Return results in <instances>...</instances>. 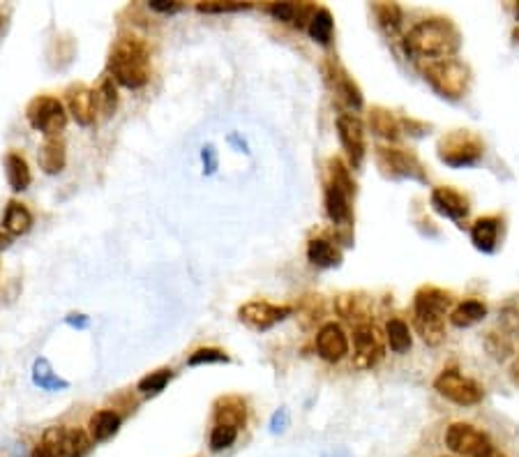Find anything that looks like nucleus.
Listing matches in <instances>:
<instances>
[{
  "label": "nucleus",
  "mask_w": 519,
  "mask_h": 457,
  "mask_svg": "<svg viewBox=\"0 0 519 457\" xmlns=\"http://www.w3.org/2000/svg\"><path fill=\"white\" fill-rule=\"evenodd\" d=\"M460 44V31L452 26V22L434 16V19H425V22L416 23L407 32L404 51H407L408 58L432 63V60L452 58Z\"/></svg>",
  "instance_id": "f257e3e1"
},
{
  "label": "nucleus",
  "mask_w": 519,
  "mask_h": 457,
  "mask_svg": "<svg viewBox=\"0 0 519 457\" xmlns=\"http://www.w3.org/2000/svg\"><path fill=\"white\" fill-rule=\"evenodd\" d=\"M109 76L125 88H141L150 79V51L137 38H121L109 54Z\"/></svg>",
  "instance_id": "f03ea898"
},
{
  "label": "nucleus",
  "mask_w": 519,
  "mask_h": 457,
  "mask_svg": "<svg viewBox=\"0 0 519 457\" xmlns=\"http://www.w3.org/2000/svg\"><path fill=\"white\" fill-rule=\"evenodd\" d=\"M451 293L441 291L436 287H423L416 293L414 300V321L416 330L420 333L429 346H439L445 340V317L451 312Z\"/></svg>",
  "instance_id": "7ed1b4c3"
},
{
  "label": "nucleus",
  "mask_w": 519,
  "mask_h": 457,
  "mask_svg": "<svg viewBox=\"0 0 519 457\" xmlns=\"http://www.w3.org/2000/svg\"><path fill=\"white\" fill-rule=\"evenodd\" d=\"M355 194V183L349 169L339 157L328 162V183H326V213L339 227H349L353 213H351V197Z\"/></svg>",
  "instance_id": "20e7f679"
},
{
  "label": "nucleus",
  "mask_w": 519,
  "mask_h": 457,
  "mask_svg": "<svg viewBox=\"0 0 519 457\" xmlns=\"http://www.w3.org/2000/svg\"><path fill=\"white\" fill-rule=\"evenodd\" d=\"M423 75L441 95L451 97V100H457V97L464 95L469 88V79H471V72H469L467 63H461L455 56H452V58L425 63Z\"/></svg>",
  "instance_id": "39448f33"
},
{
  "label": "nucleus",
  "mask_w": 519,
  "mask_h": 457,
  "mask_svg": "<svg viewBox=\"0 0 519 457\" xmlns=\"http://www.w3.org/2000/svg\"><path fill=\"white\" fill-rule=\"evenodd\" d=\"M439 160L443 165L452 166V169H461V166H473L480 162L485 146L480 139L469 130H455L451 134H443L439 139Z\"/></svg>",
  "instance_id": "423d86ee"
},
{
  "label": "nucleus",
  "mask_w": 519,
  "mask_h": 457,
  "mask_svg": "<svg viewBox=\"0 0 519 457\" xmlns=\"http://www.w3.org/2000/svg\"><path fill=\"white\" fill-rule=\"evenodd\" d=\"M445 446L460 457H506L485 432L469 423H452L445 430Z\"/></svg>",
  "instance_id": "0eeeda50"
},
{
  "label": "nucleus",
  "mask_w": 519,
  "mask_h": 457,
  "mask_svg": "<svg viewBox=\"0 0 519 457\" xmlns=\"http://www.w3.org/2000/svg\"><path fill=\"white\" fill-rule=\"evenodd\" d=\"M26 118L32 128L40 130L47 137H58L67 125V112H65L63 102L49 95L35 97L28 104Z\"/></svg>",
  "instance_id": "6e6552de"
},
{
  "label": "nucleus",
  "mask_w": 519,
  "mask_h": 457,
  "mask_svg": "<svg viewBox=\"0 0 519 457\" xmlns=\"http://www.w3.org/2000/svg\"><path fill=\"white\" fill-rule=\"evenodd\" d=\"M42 446L58 457H84L93 448V436L81 427H49Z\"/></svg>",
  "instance_id": "1a4fd4ad"
},
{
  "label": "nucleus",
  "mask_w": 519,
  "mask_h": 457,
  "mask_svg": "<svg viewBox=\"0 0 519 457\" xmlns=\"http://www.w3.org/2000/svg\"><path fill=\"white\" fill-rule=\"evenodd\" d=\"M434 389L439 390V395H443L445 399L461 404V407H471V404H478L482 399L480 383L464 377L455 367L443 370V372L434 379Z\"/></svg>",
  "instance_id": "9d476101"
},
{
  "label": "nucleus",
  "mask_w": 519,
  "mask_h": 457,
  "mask_svg": "<svg viewBox=\"0 0 519 457\" xmlns=\"http://www.w3.org/2000/svg\"><path fill=\"white\" fill-rule=\"evenodd\" d=\"M383 337L370 321L358 324L353 330V365L358 370H371L383 358Z\"/></svg>",
  "instance_id": "9b49d317"
},
{
  "label": "nucleus",
  "mask_w": 519,
  "mask_h": 457,
  "mask_svg": "<svg viewBox=\"0 0 519 457\" xmlns=\"http://www.w3.org/2000/svg\"><path fill=\"white\" fill-rule=\"evenodd\" d=\"M291 314L293 308H289V305H273L265 303V300H252V303H245L243 308L238 309L240 321L255 330L273 328V326L284 321L286 317H291Z\"/></svg>",
  "instance_id": "f8f14e48"
},
{
  "label": "nucleus",
  "mask_w": 519,
  "mask_h": 457,
  "mask_svg": "<svg viewBox=\"0 0 519 457\" xmlns=\"http://www.w3.org/2000/svg\"><path fill=\"white\" fill-rule=\"evenodd\" d=\"M337 132L339 141L345 146L346 155L353 166H361L362 157H365V128H362L361 118H355L353 113H342L337 118Z\"/></svg>",
  "instance_id": "ddd939ff"
},
{
  "label": "nucleus",
  "mask_w": 519,
  "mask_h": 457,
  "mask_svg": "<svg viewBox=\"0 0 519 457\" xmlns=\"http://www.w3.org/2000/svg\"><path fill=\"white\" fill-rule=\"evenodd\" d=\"M379 165L392 175H402V178H416V181H425L423 165L416 160L414 155L399 148H379L377 153Z\"/></svg>",
  "instance_id": "4468645a"
},
{
  "label": "nucleus",
  "mask_w": 519,
  "mask_h": 457,
  "mask_svg": "<svg viewBox=\"0 0 519 457\" xmlns=\"http://www.w3.org/2000/svg\"><path fill=\"white\" fill-rule=\"evenodd\" d=\"M429 203H432V208L441 218L452 220V222H461L469 215L467 197L461 192L452 190V187H436L432 192V197H429Z\"/></svg>",
  "instance_id": "2eb2a0df"
},
{
  "label": "nucleus",
  "mask_w": 519,
  "mask_h": 457,
  "mask_svg": "<svg viewBox=\"0 0 519 457\" xmlns=\"http://www.w3.org/2000/svg\"><path fill=\"white\" fill-rule=\"evenodd\" d=\"M317 351L326 363H339L349 354V337L337 324H326L317 333Z\"/></svg>",
  "instance_id": "dca6fc26"
},
{
  "label": "nucleus",
  "mask_w": 519,
  "mask_h": 457,
  "mask_svg": "<svg viewBox=\"0 0 519 457\" xmlns=\"http://www.w3.org/2000/svg\"><path fill=\"white\" fill-rule=\"evenodd\" d=\"M67 109L79 125L88 128L97 118V104H95V91H91L88 85H72L67 91Z\"/></svg>",
  "instance_id": "f3484780"
},
{
  "label": "nucleus",
  "mask_w": 519,
  "mask_h": 457,
  "mask_svg": "<svg viewBox=\"0 0 519 457\" xmlns=\"http://www.w3.org/2000/svg\"><path fill=\"white\" fill-rule=\"evenodd\" d=\"M38 162L42 166L44 174H60L67 162V150H65V141L60 137H47L44 144L38 150Z\"/></svg>",
  "instance_id": "a211bd4d"
},
{
  "label": "nucleus",
  "mask_w": 519,
  "mask_h": 457,
  "mask_svg": "<svg viewBox=\"0 0 519 457\" xmlns=\"http://www.w3.org/2000/svg\"><path fill=\"white\" fill-rule=\"evenodd\" d=\"M245 420H247V409L240 398H224L215 407V426H231L240 430Z\"/></svg>",
  "instance_id": "6ab92c4d"
},
{
  "label": "nucleus",
  "mask_w": 519,
  "mask_h": 457,
  "mask_svg": "<svg viewBox=\"0 0 519 457\" xmlns=\"http://www.w3.org/2000/svg\"><path fill=\"white\" fill-rule=\"evenodd\" d=\"M498 228L501 222L497 218H480L471 227V240L480 252H494L498 245Z\"/></svg>",
  "instance_id": "aec40b11"
},
{
  "label": "nucleus",
  "mask_w": 519,
  "mask_h": 457,
  "mask_svg": "<svg viewBox=\"0 0 519 457\" xmlns=\"http://www.w3.org/2000/svg\"><path fill=\"white\" fill-rule=\"evenodd\" d=\"M330 69H333V72H330V79H333L335 91L345 97V102L349 104V107L361 109L362 107V93H361V88L355 85V81L351 79L345 69L339 67V65H330Z\"/></svg>",
  "instance_id": "412c9836"
},
{
  "label": "nucleus",
  "mask_w": 519,
  "mask_h": 457,
  "mask_svg": "<svg viewBox=\"0 0 519 457\" xmlns=\"http://www.w3.org/2000/svg\"><path fill=\"white\" fill-rule=\"evenodd\" d=\"M488 317V305L482 300H464L451 312V324L455 328H469Z\"/></svg>",
  "instance_id": "4be33fe9"
},
{
  "label": "nucleus",
  "mask_w": 519,
  "mask_h": 457,
  "mask_svg": "<svg viewBox=\"0 0 519 457\" xmlns=\"http://www.w3.org/2000/svg\"><path fill=\"white\" fill-rule=\"evenodd\" d=\"M308 259L318 268H333L342 261V252H339L330 240L314 238L309 240L308 245Z\"/></svg>",
  "instance_id": "5701e85b"
},
{
  "label": "nucleus",
  "mask_w": 519,
  "mask_h": 457,
  "mask_svg": "<svg viewBox=\"0 0 519 457\" xmlns=\"http://www.w3.org/2000/svg\"><path fill=\"white\" fill-rule=\"evenodd\" d=\"M3 227L10 236H22L26 231H31L32 227V215L23 203L10 202L5 208V218H3Z\"/></svg>",
  "instance_id": "b1692460"
},
{
  "label": "nucleus",
  "mask_w": 519,
  "mask_h": 457,
  "mask_svg": "<svg viewBox=\"0 0 519 457\" xmlns=\"http://www.w3.org/2000/svg\"><path fill=\"white\" fill-rule=\"evenodd\" d=\"M5 174H7V183L14 192H23L31 185L32 175L31 169H28V162L23 160V155L19 153H10L5 157Z\"/></svg>",
  "instance_id": "393cba45"
},
{
  "label": "nucleus",
  "mask_w": 519,
  "mask_h": 457,
  "mask_svg": "<svg viewBox=\"0 0 519 457\" xmlns=\"http://www.w3.org/2000/svg\"><path fill=\"white\" fill-rule=\"evenodd\" d=\"M121 427V416L112 409H102L97 411L95 416L91 418V436L93 442H106V439H112L113 435Z\"/></svg>",
  "instance_id": "a878e982"
},
{
  "label": "nucleus",
  "mask_w": 519,
  "mask_h": 457,
  "mask_svg": "<svg viewBox=\"0 0 519 457\" xmlns=\"http://www.w3.org/2000/svg\"><path fill=\"white\" fill-rule=\"evenodd\" d=\"M386 342L395 354H407L414 345V337H411V330H408L407 321L402 319H390L386 324Z\"/></svg>",
  "instance_id": "bb28decb"
},
{
  "label": "nucleus",
  "mask_w": 519,
  "mask_h": 457,
  "mask_svg": "<svg viewBox=\"0 0 519 457\" xmlns=\"http://www.w3.org/2000/svg\"><path fill=\"white\" fill-rule=\"evenodd\" d=\"M95 104L97 112L104 118L113 116L118 109V91L112 76H102L100 85L95 88Z\"/></svg>",
  "instance_id": "cd10ccee"
},
{
  "label": "nucleus",
  "mask_w": 519,
  "mask_h": 457,
  "mask_svg": "<svg viewBox=\"0 0 519 457\" xmlns=\"http://www.w3.org/2000/svg\"><path fill=\"white\" fill-rule=\"evenodd\" d=\"M333 32H335L333 14H330L326 7H321V10H317V14L312 16V22H309V35H312L314 42L328 47L330 40H333Z\"/></svg>",
  "instance_id": "c85d7f7f"
},
{
  "label": "nucleus",
  "mask_w": 519,
  "mask_h": 457,
  "mask_svg": "<svg viewBox=\"0 0 519 457\" xmlns=\"http://www.w3.org/2000/svg\"><path fill=\"white\" fill-rule=\"evenodd\" d=\"M374 14L379 19V26L386 31V35H398L402 28V10L395 3H377Z\"/></svg>",
  "instance_id": "c756f323"
},
{
  "label": "nucleus",
  "mask_w": 519,
  "mask_h": 457,
  "mask_svg": "<svg viewBox=\"0 0 519 457\" xmlns=\"http://www.w3.org/2000/svg\"><path fill=\"white\" fill-rule=\"evenodd\" d=\"M370 125L374 132L381 134V137L386 139L399 137V122L395 121V116H392L390 112H386V109H371Z\"/></svg>",
  "instance_id": "7c9ffc66"
},
{
  "label": "nucleus",
  "mask_w": 519,
  "mask_h": 457,
  "mask_svg": "<svg viewBox=\"0 0 519 457\" xmlns=\"http://www.w3.org/2000/svg\"><path fill=\"white\" fill-rule=\"evenodd\" d=\"M238 439V427L231 426H215L210 432V451L219 453L224 448H231Z\"/></svg>",
  "instance_id": "2f4dec72"
},
{
  "label": "nucleus",
  "mask_w": 519,
  "mask_h": 457,
  "mask_svg": "<svg viewBox=\"0 0 519 457\" xmlns=\"http://www.w3.org/2000/svg\"><path fill=\"white\" fill-rule=\"evenodd\" d=\"M169 379H171V370H157V372H150L139 381V390H141V393L155 395V393H159V390H165Z\"/></svg>",
  "instance_id": "473e14b6"
},
{
  "label": "nucleus",
  "mask_w": 519,
  "mask_h": 457,
  "mask_svg": "<svg viewBox=\"0 0 519 457\" xmlns=\"http://www.w3.org/2000/svg\"><path fill=\"white\" fill-rule=\"evenodd\" d=\"M337 312L345 317V319H361L365 317V308L361 305V298L353 296V293H346V296L337 298Z\"/></svg>",
  "instance_id": "72a5a7b5"
},
{
  "label": "nucleus",
  "mask_w": 519,
  "mask_h": 457,
  "mask_svg": "<svg viewBox=\"0 0 519 457\" xmlns=\"http://www.w3.org/2000/svg\"><path fill=\"white\" fill-rule=\"evenodd\" d=\"M227 361L228 356L222 349H210V346H206V349H196L187 363H190V365H203V363H227Z\"/></svg>",
  "instance_id": "f704fd0d"
},
{
  "label": "nucleus",
  "mask_w": 519,
  "mask_h": 457,
  "mask_svg": "<svg viewBox=\"0 0 519 457\" xmlns=\"http://www.w3.org/2000/svg\"><path fill=\"white\" fill-rule=\"evenodd\" d=\"M249 3H222V0H208V3H199L196 10L208 12V14H219V12H238L247 10Z\"/></svg>",
  "instance_id": "c9c22d12"
},
{
  "label": "nucleus",
  "mask_w": 519,
  "mask_h": 457,
  "mask_svg": "<svg viewBox=\"0 0 519 457\" xmlns=\"http://www.w3.org/2000/svg\"><path fill=\"white\" fill-rule=\"evenodd\" d=\"M150 7L157 12H175L181 7V3H175V0H150Z\"/></svg>",
  "instance_id": "e433bc0d"
},
{
  "label": "nucleus",
  "mask_w": 519,
  "mask_h": 457,
  "mask_svg": "<svg viewBox=\"0 0 519 457\" xmlns=\"http://www.w3.org/2000/svg\"><path fill=\"white\" fill-rule=\"evenodd\" d=\"M510 381H513L515 386H517V389H519V356L515 358L513 365H510Z\"/></svg>",
  "instance_id": "4c0bfd02"
},
{
  "label": "nucleus",
  "mask_w": 519,
  "mask_h": 457,
  "mask_svg": "<svg viewBox=\"0 0 519 457\" xmlns=\"http://www.w3.org/2000/svg\"><path fill=\"white\" fill-rule=\"evenodd\" d=\"M31 457H58V455H53L49 448H44V446H38L35 451H32V455Z\"/></svg>",
  "instance_id": "58836bf2"
},
{
  "label": "nucleus",
  "mask_w": 519,
  "mask_h": 457,
  "mask_svg": "<svg viewBox=\"0 0 519 457\" xmlns=\"http://www.w3.org/2000/svg\"><path fill=\"white\" fill-rule=\"evenodd\" d=\"M7 245H10V234H3V231H0V250H5Z\"/></svg>",
  "instance_id": "ea45409f"
},
{
  "label": "nucleus",
  "mask_w": 519,
  "mask_h": 457,
  "mask_svg": "<svg viewBox=\"0 0 519 457\" xmlns=\"http://www.w3.org/2000/svg\"><path fill=\"white\" fill-rule=\"evenodd\" d=\"M3 23H5V14H0V28H3Z\"/></svg>",
  "instance_id": "a19ab883"
}]
</instances>
